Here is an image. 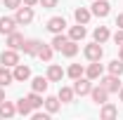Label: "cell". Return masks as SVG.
<instances>
[{
    "label": "cell",
    "mask_w": 123,
    "mask_h": 120,
    "mask_svg": "<svg viewBox=\"0 0 123 120\" xmlns=\"http://www.w3.org/2000/svg\"><path fill=\"white\" fill-rule=\"evenodd\" d=\"M69 38L71 40H83L85 38V24H78V26H71V31H69Z\"/></svg>",
    "instance_id": "cell-16"
},
{
    "label": "cell",
    "mask_w": 123,
    "mask_h": 120,
    "mask_svg": "<svg viewBox=\"0 0 123 120\" xmlns=\"http://www.w3.org/2000/svg\"><path fill=\"white\" fill-rule=\"evenodd\" d=\"M85 75H88L90 80H97V78H102V64H99V61H92L90 66L85 68Z\"/></svg>",
    "instance_id": "cell-13"
},
{
    "label": "cell",
    "mask_w": 123,
    "mask_h": 120,
    "mask_svg": "<svg viewBox=\"0 0 123 120\" xmlns=\"http://www.w3.org/2000/svg\"><path fill=\"white\" fill-rule=\"evenodd\" d=\"M109 73H111V75H121L123 73V61L121 59L111 61V64H109Z\"/></svg>",
    "instance_id": "cell-30"
},
{
    "label": "cell",
    "mask_w": 123,
    "mask_h": 120,
    "mask_svg": "<svg viewBox=\"0 0 123 120\" xmlns=\"http://www.w3.org/2000/svg\"><path fill=\"white\" fill-rule=\"evenodd\" d=\"M26 99H29V104L33 106V108H40V106L45 104V101H43V97H40V92H31Z\"/></svg>",
    "instance_id": "cell-26"
},
{
    "label": "cell",
    "mask_w": 123,
    "mask_h": 120,
    "mask_svg": "<svg viewBox=\"0 0 123 120\" xmlns=\"http://www.w3.org/2000/svg\"><path fill=\"white\" fill-rule=\"evenodd\" d=\"M17 113H21V115H31V113H33V106L29 104V99H26V97L17 101Z\"/></svg>",
    "instance_id": "cell-18"
},
{
    "label": "cell",
    "mask_w": 123,
    "mask_h": 120,
    "mask_svg": "<svg viewBox=\"0 0 123 120\" xmlns=\"http://www.w3.org/2000/svg\"><path fill=\"white\" fill-rule=\"evenodd\" d=\"M118 57H121V61H123V45H121V52H118Z\"/></svg>",
    "instance_id": "cell-38"
},
{
    "label": "cell",
    "mask_w": 123,
    "mask_h": 120,
    "mask_svg": "<svg viewBox=\"0 0 123 120\" xmlns=\"http://www.w3.org/2000/svg\"><path fill=\"white\" fill-rule=\"evenodd\" d=\"M45 108H47V113H57V111H59V97H47L45 99Z\"/></svg>",
    "instance_id": "cell-24"
},
{
    "label": "cell",
    "mask_w": 123,
    "mask_h": 120,
    "mask_svg": "<svg viewBox=\"0 0 123 120\" xmlns=\"http://www.w3.org/2000/svg\"><path fill=\"white\" fill-rule=\"evenodd\" d=\"M109 40V28L107 26H97L95 28V43H107Z\"/></svg>",
    "instance_id": "cell-23"
},
{
    "label": "cell",
    "mask_w": 123,
    "mask_h": 120,
    "mask_svg": "<svg viewBox=\"0 0 123 120\" xmlns=\"http://www.w3.org/2000/svg\"><path fill=\"white\" fill-rule=\"evenodd\" d=\"M33 120H47V113H33Z\"/></svg>",
    "instance_id": "cell-34"
},
{
    "label": "cell",
    "mask_w": 123,
    "mask_h": 120,
    "mask_svg": "<svg viewBox=\"0 0 123 120\" xmlns=\"http://www.w3.org/2000/svg\"><path fill=\"white\" fill-rule=\"evenodd\" d=\"M102 54H104L102 43H92V45L85 47V57H88L90 61H99V59H102Z\"/></svg>",
    "instance_id": "cell-5"
},
{
    "label": "cell",
    "mask_w": 123,
    "mask_h": 120,
    "mask_svg": "<svg viewBox=\"0 0 123 120\" xmlns=\"http://www.w3.org/2000/svg\"><path fill=\"white\" fill-rule=\"evenodd\" d=\"M38 59L50 61V59H52V47H50V45H43V43H40V47H38Z\"/></svg>",
    "instance_id": "cell-25"
},
{
    "label": "cell",
    "mask_w": 123,
    "mask_h": 120,
    "mask_svg": "<svg viewBox=\"0 0 123 120\" xmlns=\"http://www.w3.org/2000/svg\"><path fill=\"white\" fill-rule=\"evenodd\" d=\"M90 94H92V101H95V104H107V97H109V92L104 90V87H102V85H99V87H92L90 90Z\"/></svg>",
    "instance_id": "cell-10"
},
{
    "label": "cell",
    "mask_w": 123,
    "mask_h": 120,
    "mask_svg": "<svg viewBox=\"0 0 123 120\" xmlns=\"http://www.w3.org/2000/svg\"><path fill=\"white\" fill-rule=\"evenodd\" d=\"M66 40H69V38H66L64 33H55V38H52V47H55V49H59V52H62V47L66 45Z\"/></svg>",
    "instance_id": "cell-28"
},
{
    "label": "cell",
    "mask_w": 123,
    "mask_h": 120,
    "mask_svg": "<svg viewBox=\"0 0 123 120\" xmlns=\"http://www.w3.org/2000/svg\"><path fill=\"white\" fill-rule=\"evenodd\" d=\"M71 99H74V90H71V87H62L59 90V101L62 104H69Z\"/></svg>",
    "instance_id": "cell-29"
},
{
    "label": "cell",
    "mask_w": 123,
    "mask_h": 120,
    "mask_svg": "<svg viewBox=\"0 0 123 120\" xmlns=\"http://www.w3.org/2000/svg\"><path fill=\"white\" fill-rule=\"evenodd\" d=\"M14 113H17V106L12 101H2L0 104V118H12Z\"/></svg>",
    "instance_id": "cell-15"
},
{
    "label": "cell",
    "mask_w": 123,
    "mask_h": 120,
    "mask_svg": "<svg viewBox=\"0 0 123 120\" xmlns=\"http://www.w3.org/2000/svg\"><path fill=\"white\" fill-rule=\"evenodd\" d=\"M36 2H38V0H24V5H29V7H33Z\"/></svg>",
    "instance_id": "cell-36"
},
{
    "label": "cell",
    "mask_w": 123,
    "mask_h": 120,
    "mask_svg": "<svg viewBox=\"0 0 123 120\" xmlns=\"http://www.w3.org/2000/svg\"><path fill=\"white\" fill-rule=\"evenodd\" d=\"M90 90H92V82H90V78L85 75H80V78H76L74 80V94H80V97H85V94H90Z\"/></svg>",
    "instance_id": "cell-2"
},
{
    "label": "cell",
    "mask_w": 123,
    "mask_h": 120,
    "mask_svg": "<svg viewBox=\"0 0 123 120\" xmlns=\"http://www.w3.org/2000/svg\"><path fill=\"white\" fill-rule=\"evenodd\" d=\"M118 94H121V101H123V87H121V90H118Z\"/></svg>",
    "instance_id": "cell-39"
},
{
    "label": "cell",
    "mask_w": 123,
    "mask_h": 120,
    "mask_svg": "<svg viewBox=\"0 0 123 120\" xmlns=\"http://www.w3.org/2000/svg\"><path fill=\"white\" fill-rule=\"evenodd\" d=\"M21 5V0H5V7H10V10H17Z\"/></svg>",
    "instance_id": "cell-32"
},
{
    "label": "cell",
    "mask_w": 123,
    "mask_h": 120,
    "mask_svg": "<svg viewBox=\"0 0 123 120\" xmlns=\"http://www.w3.org/2000/svg\"><path fill=\"white\" fill-rule=\"evenodd\" d=\"M99 85H102L107 92H118V90H121L118 75H107V78H99Z\"/></svg>",
    "instance_id": "cell-3"
},
{
    "label": "cell",
    "mask_w": 123,
    "mask_h": 120,
    "mask_svg": "<svg viewBox=\"0 0 123 120\" xmlns=\"http://www.w3.org/2000/svg\"><path fill=\"white\" fill-rule=\"evenodd\" d=\"M114 43H116V45H123V28L116 31V35H114Z\"/></svg>",
    "instance_id": "cell-33"
},
{
    "label": "cell",
    "mask_w": 123,
    "mask_h": 120,
    "mask_svg": "<svg viewBox=\"0 0 123 120\" xmlns=\"http://www.w3.org/2000/svg\"><path fill=\"white\" fill-rule=\"evenodd\" d=\"M116 26H118V28H123V14L116 16Z\"/></svg>",
    "instance_id": "cell-35"
},
{
    "label": "cell",
    "mask_w": 123,
    "mask_h": 120,
    "mask_svg": "<svg viewBox=\"0 0 123 120\" xmlns=\"http://www.w3.org/2000/svg\"><path fill=\"white\" fill-rule=\"evenodd\" d=\"M14 28H17V19H12V16H2L0 19V33L2 35H10Z\"/></svg>",
    "instance_id": "cell-9"
},
{
    "label": "cell",
    "mask_w": 123,
    "mask_h": 120,
    "mask_svg": "<svg viewBox=\"0 0 123 120\" xmlns=\"http://www.w3.org/2000/svg\"><path fill=\"white\" fill-rule=\"evenodd\" d=\"M109 12H111V5H109L107 0H95V5H92V14L95 16H102L104 19Z\"/></svg>",
    "instance_id": "cell-7"
},
{
    "label": "cell",
    "mask_w": 123,
    "mask_h": 120,
    "mask_svg": "<svg viewBox=\"0 0 123 120\" xmlns=\"http://www.w3.org/2000/svg\"><path fill=\"white\" fill-rule=\"evenodd\" d=\"M47 78H43V75H38V78H33V82H31V87H33V92H45L47 90Z\"/></svg>",
    "instance_id": "cell-21"
},
{
    "label": "cell",
    "mask_w": 123,
    "mask_h": 120,
    "mask_svg": "<svg viewBox=\"0 0 123 120\" xmlns=\"http://www.w3.org/2000/svg\"><path fill=\"white\" fill-rule=\"evenodd\" d=\"M24 45V35H19L17 31H12L10 35H7V47H12V49H21Z\"/></svg>",
    "instance_id": "cell-12"
},
{
    "label": "cell",
    "mask_w": 123,
    "mask_h": 120,
    "mask_svg": "<svg viewBox=\"0 0 123 120\" xmlns=\"http://www.w3.org/2000/svg\"><path fill=\"white\" fill-rule=\"evenodd\" d=\"M12 80H14V75L10 71V66H0V87H7Z\"/></svg>",
    "instance_id": "cell-14"
},
{
    "label": "cell",
    "mask_w": 123,
    "mask_h": 120,
    "mask_svg": "<svg viewBox=\"0 0 123 120\" xmlns=\"http://www.w3.org/2000/svg\"><path fill=\"white\" fill-rule=\"evenodd\" d=\"M104 120H111V118H116L118 115V108L116 106H111V104H102V113H99Z\"/></svg>",
    "instance_id": "cell-19"
},
{
    "label": "cell",
    "mask_w": 123,
    "mask_h": 120,
    "mask_svg": "<svg viewBox=\"0 0 123 120\" xmlns=\"http://www.w3.org/2000/svg\"><path fill=\"white\" fill-rule=\"evenodd\" d=\"M45 10H52V7H57V0H38Z\"/></svg>",
    "instance_id": "cell-31"
},
{
    "label": "cell",
    "mask_w": 123,
    "mask_h": 120,
    "mask_svg": "<svg viewBox=\"0 0 123 120\" xmlns=\"http://www.w3.org/2000/svg\"><path fill=\"white\" fill-rule=\"evenodd\" d=\"M12 75H14V80L24 82V80H29V78H31V68H29V66H24V64H17L14 71H12Z\"/></svg>",
    "instance_id": "cell-8"
},
{
    "label": "cell",
    "mask_w": 123,
    "mask_h": 120,
    "mask_svg": "<svg viewBox=\"0 0 123 120\" xmlns=\"http://www.w3.org/2000/svg\"><path fill=\"white\" fill-rule=\"evenodd\" d=\"M38 47H40L38 40H24L21 49H24V54H38Z\"/></svg>",
    "instance_id": "cell-22"
},
{
    "label": "cell",
    "mask_w": 123,
    "mask_h": 120,
    "mask_svg": "<svg viewBox=\"0 0 123 120\" xmlns=\"http://www.w3.org/2000/svg\"><path fill=\"white\" fill-rule=\"evenodd\" d=\"M5 101V92H2V87H0V104Z\"/></svg>",
    "instance_id": "cell-37"
},
{
    "label": "cell",
    "mask_w": 123,
    "mask_h": 120,
    "mask_svg": "<svg viewBox=\"0 0 123 120\" xmlns=\"http://www.w3.org/2000/svg\"><path fill=\"white\" fill-rule=\"evenodd\" d=\"M76 52H78V43L69 38V40H66V45L62 47V54H64V57H76Z\"/></svg>",
    "instance_id": "cell-17"
},
{
    "label": "cell",
    "mask_w": 123,
    "mask_h": 120,
    "mask_svg": "<svg viewBox=\"0 0 123 120\" xmlns=\"http://www.w3.org/2000/svg\"><path fill=\"white\" fill-rule=\"evenodd\" d=\"M74 16H76L78 24H88V21H90V16H92V12H90V10H85V7H78L76 12H74Z\"/></svg>",
    "instance_id": "cell-20"
},
{
    "label": "cell",
    "mask_w": 123,
    "mask_h": 120,
    "mask_svg": "<svg viewBox=\"0 0 123 120\" xmlns=\"http://www.w3.org/2000/svg\"><path fill=\"white\" fill-rule=\"evenodd\" d=\"M64 28H66V19L64 16H52L47 21V31L50 33H64Z\"/></svg>",
    "instance_id": "cell-6"
},
{
    "label": "cell",
    "mask_w": 123,
    "mask_h": 120,
    "mask_svg": "<svg viewBox=\"0 0 123 120\" xmlns=\"http://www.w3.org/2000/svg\"><path fill=\"white\" fill-rule=\"evenodd\" d=\"M62 78H64V71H62V66L52 64V66L47 68V80H50V82H59Z\"/></svg>",
    "instance_id": "cell-11"
},
{
    "label": "cell",
    "mask_w": 123,
    "mask_h": 120,
    "mask_svg": "<svg viewBox=\"0 0 123 120\" xmlns=\"http://www.w3.org/2000/svg\"><path fill=\"white\" fill-rule=\"evenodd\" d=\"M0 64H2V66H17V64H19V54H17V49H12V47L5 49V52L0 54Z\"/></svg>",
    "instance_id": "cell-4"
},
{
    "label": "cell",
    "mask_w": 123,
    "mask_h": 120,
    "mask_svg": "<svg viewBox=\"0 0 123 120\" xmlns=\"http://www.w3.org/2000/svg\"><path fill=\"white\" fill-rule=\"evenodd\" d=\"M66 73H69V78H74V80H76V78H80V75L85 73V68H83V66H80V64H71V66H69V71H66Z\"/></svg>",
    "instance_id": "cell-27"
},
{
    "label": "cell",
    "mask_w": 123,
    "mask_h": 120,
    "mask_svg": "<svg viewBox=\"0 0 123 120\" xmlns=\"http://www.w3.org/2000/svg\"><path fill=\"white\" fill-rule=\"evenodd\" d=\"M14 19H17V24L26 26V24H31V21H33V10H31L29 5H19V7H17Z\"/></svg>",
    "instance_id": "cell-1"
}]
</instances>
